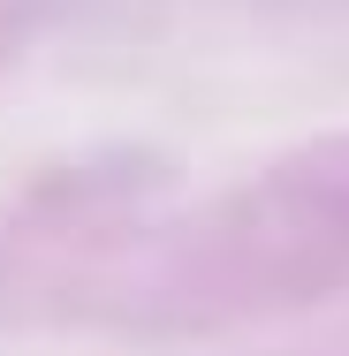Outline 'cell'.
<instances>
[]
</instances>
